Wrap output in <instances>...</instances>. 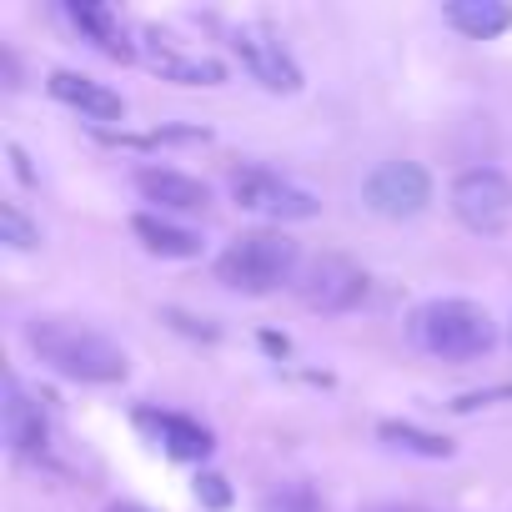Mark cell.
I'll return each mask as SVG.
<instances>
[{
  "instance_id": "obj_1",
  "label": "cell",
  "mask_w": 512,
  "mask_h": 512,
  "mask_svg": "<svg viewBox=\"0 0 512 512\" xmlns=\"http://www.w3.org/2000/svg\"><path fill=\"white\" fill-rule=\"evenodd\" d=\"M26 342L51 372H61L71 382H121L126 377V352L106 332H96L76 317H31Z\"/></svg>"
},
{
  "instance_id": "obj_2",
  "label": "cell",
  "mask_w": 512,
  "mask_h": 512,
  "mask_svg": "<svg viewBox=\"0 0 512 512\" xmlns=\"http://www.w3.org/2000/svg\"><path fill=\"white\" fill-rule=\"evenodd\" d=\"M302 267V251L282 231H241L221 256H216V282L241 292V297H267L277 287H292Z\"/></svg>"
},
{
  "instance_id": "obj_3",
  "label": "cell",
  "mask_w": 512,
  "mask_h": 512,
  "mask_svg": "<svg viewBox=\"0 0 512 512\" xmlns=\"http://www.w3.org/2000/svg\"><path fill=\"white\" fill-rule=\"evenodd\" d=\"M412 342L427 352V357H442V362H472L482 352H492L497 342V327L487 317V307L477 302H462V297H437V302H422L407 322Z\"/></svg>"
},
{
  "instance_id": "obj_4",
  "label": "cell",
  "mask_w": 512,
  "mask_h": 512,
  "mask_svg": "<svg viewBox=\"0 0 512 512\" xmlns=\"http://www.w3.org/2000/svg\"><path fill=\"white\" fill-rule=\"evenodd\" d=\"M231 196L241 211H256L267 221H312L322 211V201L312 191H302L297 181L267 171V166H236L231 171Z\"/></svg>"
},
{
  "instance_id": "obj_5",
  "label": "cell",
  "mask_w": 512,
  "mask_h": 512,
  "mask_svg": "<svg viewBox=\"0 0 512 512\" xmlns=\"http://www.w3.org/2000/svg\"><path fill=\"white\" fill-rule=\"evenodd\" d=\"M292 292L312 312H352L367 297V272L357 262H347V256L322 251V256H307V262L297 267Z\"/></svg>"
},
{
  "instance_id": "obj_6",
  "label": "cell",
  "mask_w": 512,
  "mask_h": 512,
  "mask_svg": "<svg viewBox=\"0 0 512 512\" xmlns=\"http://www.w3.org/2000/svg\"><path fill=\"white\" fill-rule=\"evenodd\" d=\"M452 211L467 231L497 236L512 226V181L492 166H472L452 181Z\"/></svg>"
},
{
  "instance_id": "obj_7",
  "label": "cell",
  "mask_w": 512,
  "mask_h": 512,
  "mask_svg": "<svg viewBox=\"0 0 512 512\" xmlns=\"http://www.w3.org/2000/svg\"><path fill=\"white\" fill-rule=\"evenodd\" d=\"M231 46H236L241 66L251 71V81H262V86L277 91V96L302 91V66L292 61V51L282 46V36H277L272 26H262V21H241V26L231 31Z\"/></svg>"
},
{
  "instance_id": "obj_8",
  "label": "cell",
  "mask_w": 512,
  "mask_h": 512,
  "mask_svg": "<svg viewBox=\"0 0 512 512\" xmlns=\"http://www.w3.org/2000/svg\"><path fill=\"white\" fill-rule=\"evenodd\" d=\"M362 201L387 216V221H407L417 211H427L432 201V176L417 161H382L367 181H362Z\"/></svg>"
},
{
  "instance_id": "obj_9",
  "label": "cell",
  "mask_w": 512,
  "mask_h": 512,
  "mask_svg": "<svg viewBox=\"0 0 512 512\" xmlns=\"http://www.w3.org/2000/svg\"><path fill=\"white\" fill-rule=\"evenodd\" d=\"M0 432H6L11 452H21V457L46 452V417H41V402L26 397L21 377H6V402H0Z\"/></svg>"
},
{
  "instance_id": "obj_10",
  "label": "cell",
  "mask_w": 512,
  "mask_h": 512,
  "mask_svg": "<svg viewBox=\"0 0 512 512\" xmlns=\"http://www.w3.org/2000/svg\"><path fill=\"white\" fill-rule=\"evenodd\" d=\"M51 96L61 101V106H71V111H81L86 121H121L126 116V101L111 91V86H101V81H91V76H76V71H51Z\"/></svg>"
},
{
  "instance_id": "obj_11",
  "label": "cell",
  "mask_w": 512,
  "mask_h": 512,
  "mask_svg": "<svg viewBox=\"0 0 512 512\" xmlns=\"http://www.w3.org/2000/svg\"><path fill=\"white\" fill-rule=\"evenodd\" d=\"M136 191L146 201H156L161 211H206V201H211V191L196 176H181V171H166V166L136 171Z\"/></svg>"
},
{
  "instance_id": "obj_12",
  "label": "cell",
  "mask_w": 512,
  "mask_h": 512,
  "mask_svg": "<svg viewBox=\"0 0 512 512\" xmlns=\"http://www.w3.org/2000/svg\"><path fill=\"white\" fill-rule=\"evenodd\" d=\"M141 427H151L156 442H161L171 457H181V462H201V457L211 452V432H206L201 422L181 417V412H141Z\"/></svg>"
},
{
  "instance_id": "obj_13",
  "label": "cell",
  "mask_w": 512,
  "mask_h": 512,
  "mask_svg": "<svg viewBox=\"0 0 512 512\" xmlns=\"http://www.w3.org/2000/svg\"><path fill=\"white\" fill-rule=\"evenodd\" d=\"M442 16L467 41H492V36H502L512 26V6H507V0H447Z\"/></svg>"
},
{
  "instance_id": "obj_14",
  "label": "cell",
  "mask_w": 512,
  "mask_h": 512,
  "mask_svg": "<svg viewBox=\"0 0 512 512\" xmlns=\"http://www.w3.org/2000/svg\"><path fill=\"white\" fill-rule=\"evenodd\" d=\"M66 16H71V26L96 46V51H106V56H116V61H131V41H126V31H121V21L106 11V6H91V0H76V6H66Z\"/></svg>"
},
{
  "instance_id": "obj_15",
  "label": "cell",
  "mask_w": 512,
  "mask_h": 512,
  "mask_svg": "<svg viewBox=\"0 0 512 512\" xmlns=\"http://www.w3.org/2000/svg\"><path fill=\"white\" fill-rule=\"evenodd\" d=\"M131 231L141 236V246H146L151 256H171V262L201 256V236H196V231H186V226H171L166 216L141 211V216H131Z\"/></svg>"
},
{
  "instance_id": "obj_16",
  "label": "cell",
  "mask_w": 512,
  "mask_h": 512,
  "mask_svg": "<svg viewBox=\"0 0 512 512\" xmlns=\"http://www.w3.org/2000/svg\"><path fill=\"white\" fill-rule=\"evenodd\" d=\"M151 66H156L166 81H176V86H221V81H226V66H221V61H211V56H186V51L161 46V41H151Z\"/></svg>"
},
{
  "instance_id": "obj_17",
  "label": "cell",
  "mask_w": 512,
  "mask_h": 512,
  "mask_svg": "<svg viewBox=\"0 0 512 512\" xmlns=\"http://www.w3.org/2000/svg\"><path fill=\"white\" fill-rule=\"evenodd\" d=\"M377 437L387 447H402V452H417V457H452V442L447 437H432V432H422L412 422H382Z\"/></svg>"
},
{
  "instance_id": "obj_18",
  "label": "cell",
  "mask_w": 512,
  "mask_h": 512,
  "mask_svg": "<svg viewBox=\"0 0 512 512\" xmlns=\"http://www.w3.org/2000/svg\"><path fill=\"white\" fill-rule=\"evenodd\" d=\"M0 241H6V246H16V251H31V246H41V231L26 221V211H21L16 201H6V206H0Z\"/></svg>"
},
{
  "instance_id": "obj_19",
  "label": "cell",
  "mask_w": 512,
  "mask_h": 512,
  "mask_svg": "<svg viewBox=\"0 0 512 512\" xmlns=\"http://www.w3.org/2000/svg\"><path fill=\"white\" fill-rule=\"evenodd\" d=\"M262 512H322V507H317L312 487H302V482H287L282 492H272V497L262 502Z\"/></svg>"
},
{
  "instance_id": "obj_20",
  "label": "cell",
  "mask_w": 512,
  "mask_h": 512,
  "mask_svg": "<svg viewBox=\"0 0 512 512\" xmlns=\"http://www.w3.org/2000/svg\"><path fill=\"white\" fill-rule=\"evenodd\" d=\"M196 497H201L206 507H226V502H231V492H226V477H216V472H201V477H196Z\"/></svg>"
},
{
  "instance_id": "obj_21",
  "label": "cell",
  "mask_w": 512,
  "mask_h": 512,
  "mask_svg": "<svg viewBox=\"0 0 512 512\" xmlns=\"http://www.w3.org/2000/svg\"><path fill=\"white\" fill-rule=\"evenodd\" d=\"M106 512H146V507H136V502H116V507H106Z\"/></svg>"
}]
</instances>
